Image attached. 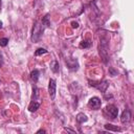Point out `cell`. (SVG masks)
Returning a JSON list of instances; mask_svg holds the SVG:
<instances>
[{
    "instance_id": "16",
    "label": "cell",
    "mask_w": 134,
    "mask_h": 134,
    "mask_svg": "<svg viewBox=\"0 0 134 134\" xmlns=\"http://www.w3.org/2000/svg\"><path fill=\"white\" fill-rule=\"evenodd\" d=\"M109 73H110L111 76H115V75H117V71L114 70L113 67H110V68H109Z\"/></svg>"
},
{
    "instance_id": "17",
    "label": "cell",
    "mask_w": 134,
    "mask_h": 134,
    "mask_svg": "<svg viewBox=\"0 0 134 134\" xmlns=\"http://www.w3.org/2000/svg\"><path fill=\"white\" fill-rule=\"evenodd\" d=\"M71 24H72V27H74V28H77L79 27V23L77 22H72Z\"/></svg>"
},
{
    "instance_id": "14",
    "label": "cell",
    "mask_w": 134,
    "mask_h": 134,
    "mask_svg": "<svg viewBox=\"0 0 134 134\" xmlns=\"http://www.w3.org/2000/svg\"><path fill=\"white\" fill-rule=\"evenodd\" d=\"M44 53H47V50L45 48H38L35 52L36 55H41V54H44Z\"/></svg>"
},
{
    "instance_id": "3",
    "label": "cell",
    "mask_w": 134,
    "mask_h": 134,
    "mask_svg": "<svg viewBox=\"0 0 134 134\" xmlns=\"http://www.w3.org/2000/svg\"><path fill=\"white\" fill-rule=\"evenodd\" d=\"M104 114L107 116V118L114 119L118 115V109L114 105H107L104 109Z\"/></svg>"
},
{
    "instance_id": "13",
    "label": "cell",
    "mask_w": 134,
    "mask_h": 134,
    "mask_svg": "<svg viewBox=\"0 0 134 134\" xmlns=\"http://www.w3.org/2000/svg\"><path fill=\"white\" fill-rule=\"evenodd\" d=\"M90 46H91V42H89V41H87V40L82 41V42L80 43V47H81V48H88V47H90Z\"/></svg>"
},
{
    "instance_id": "5",
    "label": "cell",
    "mask_w": 134,
    "mask_h": 134,
    "mask_svg": "<svg viewBox=\"0 0 134 134\" xmlns=\"http://www.w3.org/2000/svg\"><path fill=\"white\" fill-rule=\"evenodd\" d=\"M102 106V100L97 96H93L88 100V107L93 110H98Z\"/></svg>"
},
{
    "instance_id": "2",
    "label": "cell",
    "mask_w": 134,
    "mask_h": 134,
    "mask_svg": "<svg viewBox=\"0 0 134 134\" xmlns=\"http://www.w3.org/2000/svg\"><path fill=\"white\" fill-rule=\"evenodd\" d=\"M99 54L103 59V61L106 63L107 62V59H108V50H109V47H108V38L107 37H102L100 40H99Z\"/></svg>"
},
{
    "instance_id": "19",
    "label": "cell",
    "mask_w": 134,
    "mask_h": 134,
    "mask_svg": "<svg viewBox=\"0 0 134 134\" xmlns=\"http://www.w3.org/2000/svg\"><path fill=\"white\" fill-rule=\"evenodd\" d=\"M37 133H45V130H42V129H41V130H39Z\"/></svg>"
},
{
    "instance_id": "20",
    "label": "cell",
    "mask_w": 134,
    "mask_h": 134,
    "mask_svg": "<svg viewBox=\"0 0 134 134\" xmlns=\"http://www.w3.org/2000/svg\"><path fill=\"white\" fill-rule=\"evenodd\" d=\"M0 28H2V22L0 21Z\"/></svg>"
},
{
    "instance_id": "6",
    "label": "cell",
    "mask_w": 134,
    "mask_h": 134,
    "mask_svg": "<svg viewBox=\"0 0 134 134\" xmlns=\"http://www.w3.org/2000/svg\"><path fill=\"white\" fill-rule=\"evenodd\" d=\"M55 92H57V82L53 79H50L48 82V93L51 99L55 97Z\"/></svg>"
},
{
    "instance_id": "7",
    "label": "cell",
    "mask_w": 134,
    "mask_h": 134,
    "mask_svg": "<svg viewBox=\"0 0 134 134\" xmlns=\"http://www.w3.org/2000/svg\"><path fill=\"white\" fill-rule=\"evenodd\" d=\"M40 106H41L40 99H32V100L30 102L29 106H28V110H29L30 112H36V111L40 108Z\"/></svg>"
},
{
    "instance_id": "15",
    "label": "cell",
    "mask_w": 134,
    "mask_h": 134,
    "mask_svg": "<svg viewBox=\"0 0 134 134\" xmlns=\"http://www.w3.org/2000/svg\"><path fill=\"white\" fill-rule=\"evenodd\" d=\"M7 43H8V39L7 38H1L0 39V46L4 47V46L7 45Z\"/></svg>"
},
{
    "instance_id": "12",
    "label": "cell",
    "mask_w": 134,
    "mask_h": 134,
    "mask_svg": "<svg viewBox=\"0 0 134 134\" xmlns=\"http://www.w3.org/2000/svg\"><path fill=\"white\" fill-rule=\"evenodd\" d=\"M76 120H77V122L83 124V122H85V121L88 120V117H87L84 113H79V114L76 115Z\"/></svg>"
},
{
    "instance_id": "8",
    "label": "cell",
    "mask_w": 134,
    "mask_h": 134,
    "mask_svg": "<svg viewBox=\"0 0 134 134\" xmlns=\"http://www.w3.org/2000/svg\"><path fill=\"white\" fill-rule=\"evenodd\" d=\"M130 119H131V112H130V110H128V109L124 110L122 113H121V116H120L121 124H127V122L130 121Z\"/></svg>"
},
{
    "instance_id": "9",
    "label": "cell",
    "mask_w": 134,
    "mask_h": 134,
    "mask_svg": "<svg viewBox=\"0 0 134 134\" xmlns=\"http://www.w3.org/2000/svg\"><path fill=\"white\" fill-rule=\"evenodd\" d=\"M50 69L52 70V72L54 73H58L60 71V65H59V62L58 61H52L50 63Z\"/></svg>"
},
{
    "instance_id": "10",
    "label": "cell",
    "mask_w": 134,
    "mask_h": 134,
    "mask_svg": "<svg viewBox=\"0 0 134 134\" xmlns=\"http://www.w3.org/2000/svg\"><path fill=\"white\" fill-rule=\"evenodd\" d=\"M39 76H40V71L38 69H34L31 72H30V80L34 81L35 83L39 80Z\"/></svg>"
},
{
    "instance_id": "21",
    "label": "cell",
    "mask_w": 134,
    "mask_h": 134,
    "mask_svg": "<svg viewBox=\"0 0 134 134\" xmlns=\"http://www.w3.org/2000/svg\"><path fill=\"white\" fill-rule=\"evenodd\" d=\"M0 5H1V0H0Z\"/></svg>"
},
{
    "instance_id": "11",
    "label": "cell",
    "mask_w": 134,
    "mask_h": 134,
    "mask_svg": "<svg viewBox=\"0 0 134 134\" xmlns=\"http://www.w3.org/2000/svg\"><path fill=\"white\" fill-rule=\"evenodd\" d=\"M105 129H107L108 131H113V132L120 131V128H119V127L114 126V125H112V124H106V125H105Z\"/></svg>"
},
{
    "instance_id": "1",
    "label": "cell",
    "mask_w": 134,
    "mask_h": 134,
    "mask_svg": "<svg viewBox=\"0 0 134 134\" xmlns=\"http://www.w3.org/2000/svg\"><path fill=\"white\" fill-rule=\"evenodd\" d=\"M45 24L42 22V21H37L34 25V28H32V34H31V41L35 42V43H38L41 38H42V35H43V31L45 29Z\"/></svg>"
},
{
    "instance_id": "18",
    "label": "cell",
    "mask_w": 134,
    "mask_h": 134,
    "mask_svg": "<svg viewBox=\"0 0 134 134\" xmlns=\"http://www.w3.org/2000/svg\"><path fill=\"white\" fill-rule=\"evenodd\" d=\"M65 130H66L67 132H71V133H75V131H74V130H71V129H69V128H65Z\"/></svg>"
},
{
    "instance_id": "4",
    "label": "cell",
    "mask_w": 134,
    "mask_h": 134,
    "mask_svg": "<svg viewBox=\"0 0 134 134\" xmlns=\"http://www.w3.org/2000/svg\"><path fill=\"white\" fill-rule=\"evenodd\" d=\"M90 85L93 86V87H95L96 89H98L100 92L105 93V92L107 91L108 87H109V82L106 81V80H104V81H102V82H91Z\"/></svg>"
}]
</instances>
